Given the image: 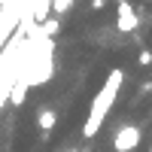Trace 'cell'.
<instances>
[{
  "label": "cell",
  "instance_id": "9",
  "mask_svg": "<svg viewBox=\"0 0 152 152\" xmlns=\"http://www.w3.org/2000/svg\"><path fill=\"white\" fill-rule=\"evenodd\" d=\"M67 6H70V0H52V9L58 12V15H61V12H64Z\"/></svg>",
  "mask_w": 152,
  "mask_h": 152
},
{
  "label": "cell",
  "instance_id": "2",
  "mask_svg": "<svg viewBox=\"0 0 152 152\" xmlns=\"http://www.w3.org/2000/svg\"><path fill=\"white\" fill-rule=\"evenodd\" d=\"M113 146H116V152H134L137 146H140V128H137V125H122V128L116 131Z\"/></svg>",
  "mask_w": 152,
  "mask_h": 152
},
{
  "label": "cell",
  "instance_id": "7",
  "mask_svg": "<svg viewBox=\"0 0 152 152\" xmlns=\"http://www.w3.org/2000/svg\"><path fill=\"white\" fill-rule=\"evenodd\" d=\"M137 64H140V67H149V64H152V49H140V55H137Z\"/></svg>",
  "mask_w": 152,
  "mask_h": 152
},
{
  "label": "cell",
  "instance_id": "10",
  "mask_svg": "<svg viewBox=\"0 0 152 152\" xmlns=\"http://www.w3.org/2000/svg\"><path fill=\"white\" fill-rule=\"evenodd\" d=\"M116 3H128V0H116Z\"/></svg>",
  "mask_w": 152,
  "mask_h": 152
},
{
  "label": "cell",
  "instance_id": "8",
  "mask_svg": "<svg viewBox=\"0 0 152 152\" xmlns=\"http://www.w3.org/2000/svg\"><path fill=\"white\" fill-rule=\"evenodd\" d=\"M107 3H110V0H88V6H91L94 12H104V9H107Z\"/></svg>",
  "mask_w": 152,
  "mask_h": 152
},
{
  "label": "cell",
  "instance_id": "4",
  "mask_svg": "<svg viewBox=\"0 0 152 152\" xmlns=\"http://www.w3.org/2000/svg\"><path fill=\"white\" fill-rule=\"evenodd\" d=\"M28 91H31V82L28 79H15V85H12V91H9V100L15 107H21L24 100H28Z\"/></svg>",
  "mask_w": 152,
  "mask_h": 152
},
{
  "label": "cell",
  "instance_id": "1",
  "mask_svg": "<svg viewBox=\"0 0 152 152\" xmlns=\"http://www.w3.org/2000/svg\"><path fill=\"white\" fill-rule=\"evenodd\" d=\"M119 85H122V70H113V73H110V79H107V85H104V91L97 94L94 107H91V116H88L85 128H82V134H85V137H94V134H97L100 122H104V116H107V110L113 107V100H116Z\"/></svg>",
  "mask_w": 152,
  "mask_h": 152
},
{
  "label": "cell",
  "instance_id": "5",
  "mask_svg": "<svg viewBox=\"0 0 152 152\" xmlns=\"http://www.w3.org/2000/svg\"><path fill=\"white\" fill-rule=\"evenodd\" d=\"M55 125H58L55 110H40V116H37V128H40V131H52Z\"/></svg>",
  "mask_w": 152,
  "mask_h": 152
},
{
  "label": "cell",
  "instance_id": "3",
  "mask_svg": "<svg viewBox=\"0 0 152 152\" xmlns=\"http://www.w3.org/2000/svg\"><path fill=\"white\" fill-rule=\"evenodd\" d=\"M137 12H134V6H131V0L128 3H119V12H116V28L122 31V34H131L134 28H137Z\"/></svg>",
  "mask_w": 152,
  "mask_h": 152
},
{
  "label": "cell",
  "instance_id": "6",
  "mask_svg": "<svg viewBox=\"0 0 152 152\" xmlns=\"http://www.w3.org/2000/svg\"><path fill=\"white\" fill-rule=\"evenodd\" d=\"M58 31H61V21H58V18H49V21H43V34H46V37H55Z\"/></svg>",
  "mask_w": 152,
  "mask_h": 152
}]
</instances>
